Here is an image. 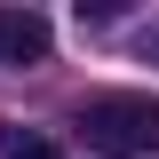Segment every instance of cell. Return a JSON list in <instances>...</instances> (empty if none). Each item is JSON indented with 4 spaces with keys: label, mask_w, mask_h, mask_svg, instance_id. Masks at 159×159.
Wrapping results in <instances>:
<instances>
[{
    "label": "cell",
    "mask_w": 159,
    "mask_h": 159,
    "mask_svg": "<svg viewBox=\"0 0 159 159\" xmlns=\"http://www.w3.org/2000/svg\"><path fill=\"white\" fill-rule=\"evenodd\" d=\"M80 143L103 159H151L159 151V96H88L80 103Z\"/></svg>",
    "instance_id": "6da1fadb"
},
{
    "label": "cell",
    "mask_w": 159,
    "mask_h": 159,
    "mask_svg": "<svg viewBox=\"0 0 159 159\" xmlns=\"http://www.w3.org/2000/svg\"><path fill=\"white\" fill-rule=\"evenodd\" d=\"M48 16L40 8H0V72H24V64H48Z\"/></svg>",
    "instance_id": "7a4b0ae2"
},
{
    "label": "cell",
    "mask_w": 159,
    "mask_h": 159,
    "mask_svg": "<svg viewBox=\"0 0 159 159\" xmlns=\"http://www.w3.org/2000/svg\"><path fill=\"white\" fill-rule=\"evenodd\" d=\"M0 159H64L48 135H32V127H0Z\"/></svg>",
    "instance_id": "3957f363"
},
{
    "label": "cell",
    "mask_w": 159,
    "mask_h": 159,
    "mask_svg": "<svg viewBox=\"0 0 159 159\" xmlns=\"http://www.w3.org/2000/svg\"><path fill=\"white\" fill-rule=\"evenodd\" d=\"M135 48H143V64H159V16L143 24V40H135Z\"/></svg>",
    "instance_id": "277c9868"
}]
</instances>
